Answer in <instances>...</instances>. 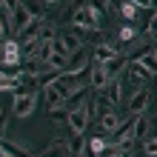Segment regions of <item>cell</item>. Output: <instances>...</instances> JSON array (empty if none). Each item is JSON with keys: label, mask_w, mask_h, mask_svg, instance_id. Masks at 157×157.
Returning <instances> with one entry per match:
<instances>
[{"label": "cell", "mask_w": 157, "mask_h": 157, "mask_svg": "<svg viewBox=\"0 0 157 157\" xmlns=\"http://www.w3.org/2000/svg\"><path fill=\"white\" fill-rule=\"evenodd\" d=\"M71 23H75L80 32H100V17H97V12H94L89 3H83V6L75 9V14H71Z\"/></svg>", "instance_id": "cell-1"}, {"label": "cell", "mask_w": 157, "mask_h": 157, "mask_svg": "<svg viewBox=\"0 0 157 157\" xmlns=\"http://www.w3.org/2000/svg\"><path fill=\"white\" fill-rule=\"evenodd\" d=\"M80 46H83L80 37H77V34H71V32H60L57 37L52 40V49H54V52H60V54H66V57H69V54H75Z\"/></svg>", "instance_id": "cell-2"}, {"label": "cell", "mask_w": 157, "mask_h": 157, "mask_svg": "<svg viewBox=\"0 0 157 157\" xmlns=\"http://www.w3.org/2000/svg\"><path fill=\"white\" fill-rule=\"evenodd\" d=\"M34 106H37V94H34V91H17V94H14L12 109H14L17 117H29L34 112Z\"/></svg>", "instance_id": "cell-3"}, {"label": "cell", "mask_w": 157, "mask_h": 157, "mask_svg": "<svg viewBox=\"0 0 157 157\" xmlns=\"http://www.w3.org/2000/svg\"><path fill=\"white\" fill-rule=\"evenodd\" d=\"M89 103H83V106H77L75 109V112H69V120H66V123H69V128H71V132H75V134H83V132H86V126H89Z\"/></svg>", "instance_id": "cell-4"}, {"label": "cell", "mask_w": 157, "mask_h": 157, "mask_svg": "<svg viewBox=\"0 0 157 157\" xmlns=\"http://www.w3.org/2000/svg\"><path fill=\"white\" fill-rule=\"evenodd\" d=\"M29 23H32L29 6H26V3H14V9H12V34H17L20 29H26Z\"/></svg>", "instance_id": "cell-5"}, {"label": "cell", "mask_w": 157, "mask_h": 157, "mask_svg": "<svg viewBox=\"0 0 157 157\" xmlns=\"http://www.w3.org/2000/svg\"><path fill=\"white\" fill-rule=\"evenodd\" d=\"M86 63H89V52H86V49H77L75 54H69L66 71H69V75H75V77H80L83 71H86Z\"/></svg>", "instance_id": "cell-6"}, {"label": "cell", "mask_w": 157, "mask_h": 157, "mask_svg": "<svg viewBox=\"0 0 157 157\" xmlns=\"http://www.w3.org/2000/svg\"><path fill=\"white\" fill-rule=\"evenodd\" d=\"M20 43L17 40H6L3 43V60H0V66H17L20 63Z\"/></svg>", "instance_id": "cell-7"}, {"label": "cell", "mask_w": 157, "mask_h": 157, "mask_svg": "<svg viewBox=\"0 0 157 157\" xmlns=\"http://www.w3.org/2000/svg\"><path fill=\"white\" fill-rule=\"evenodd\" d=\"M86 91H89V86H77V89L71 91V94L63 100V103H60V109H63L66 114H69V112H75L77 106H83V103H86Z\"/></svg>", "instance_id": "cell-8"}, {"label": "cell", "mask_w": 157, "mask_h": 157, "mask_svg": "<svg viewBox=\"0 0 157 157\" xmlns=\"http://www.w3.org/2000/svg\"><path fill=\"white\" fill-rule=\"evenodd\" d=\"M126 71H128V80H132V86H137V83H146L151 77V71L143 66L140 60H128V66H126Z\"/></svg>", "instance_id": "cell-9"}, {"label": "cell", "mask_w": 157, "mask_h": 157, "mask_svg": "<svg viewBox=\"0 0 157 157\" xmlns=\"http://www.w3.org/2000/svg\"><path fill=\"white\" fill-rule=\"evenodd\" d=\"M43 29V17L40 14H32V23L26 26V29L17 32V37H20V43H29V40H37V34Z\"/></svg>", "instance_id": "cell-10"}, {"label": "cell", "mask_w": 157, "mask_h": 157, "mask_svg": "<svg viewBox=\"0 0 157 157\" xmlns=\"http://www.w3.org/2000/svg\"><path fill=\"white\" fill-rule=\"evenodd\" d=\"M149 100H151L149 89L134 91V94H132V100H128V112H132V114H143V112H146V106H149Z\"/></svg>", "instance_id": "cell-11"}, {"label": "cell", "mask_w": 157, "mask_h": 157, "mask_svg": "<svg viewBox=\"0 0 157 157\" xmlns=\"http://www.w3.org/2000/svg\"><path fill=\"white\" fill-rule=\"evenodd\" d=\"M106 83H109V75H106L103 63H94V60H91V69H89V86H91V89H103Z\"/></svg>", "instance_id": "cell-12"}, {"label": "cell", "mask_w": 157, "mask_h": 157, "mask_svg": "<svg viewBox=\"0 0 157 157\" xmlns=\"http://www.w3.org/2000/svg\"><path fill=\"white\" fill-rule=\"evenodd\" d=\"M128 66V54H117V57H112L109 63H103V69H106V75H109V80H114L120 71H123Z\"/></svg>", "instance_id": "cell-13"}, {"label": "cell", "mask_w": 157, "mask_h": 157, "mask_svg": "<svg viewBox=\"0 0 157 157\" xmlns=\"http://www.w3.org/2000/svg\"><path fill=\"white\" fill-rule=\"evenodd\" d=\"M117 54H120V49H117V46H112V43L94 46V63H109L112 57H117Z\"/></svg>", "instance_id": "cell-14"}, {"label": "cell", "mask_w": 157, "mask_h": 157, "mask_svg": "<svg viewBox=\"0 0 157 157\" xmlns=\"http://www.w3.org/2000/svg\"><path fill=\"white\" fill-rule=\"evenodd\" d=\"M149 128H151L149 117H146V114H137L134 128H132V137H128V140H146V137H149Z\"/></svg>", "instance_id": "cell-15"}, {"label": "cell", "mask_w": 157, "mask_h": 157, "mask_svg": "<svg viewBox=\"0 0 157 157\" xmlns=\"http://www.w3.org/2000/svg\"><path fill=\"white\" fill-rule=\"evenodd\" d=\"M40 157H71V151H69V143H63V140H57L54 146H49Z\"/></svg>", "instance_id": "cell-16"}, {"label": "cell", "mask_w": 157, "mask_h": 157, "mask_svg": "<svg viewBox=\"0 0 157 157\" xmlns=\"http://www.w3.org/2000/svg\"><path fill=\"white\" fill-rule=\"evenodd\" d=\"M0 149H3L9 157H34L32 151H26V149H20V146H14V143H9V140H0Z\"/></svg>", "instance_id": "cell-17"}, {"label": "cell", "mask_w": 157, "mask_h": 157, "mask_svg": "<svg viewBox=\"0 0 157 157\" xmlns=\"http://www.w3.org/2000/svg\"><path fill=\"white\" fill-rule=\"evenodd\" d=\"M103 91H106V97L112 100V106H117V100H120V80H117V77L109 80L106 86H103Z\"/></svg>", "instance_id": "cell-18"}, {"label": "cell", "mask_w": 157, "mask_h": 157, "mask_svg": "<svg viewBox=\"0 0 157 157\" xmlns=\"http://www.w3.org/2000/svg\"><path fill=\"white\" fill-rule=\"evenodd\" d=\"M69 151H71V157L86 154V137H83V134H75V140L69 143Z\"/></svg>", "instance_id": "cell-19"}, {"label": "cell", "mask_w": 157, "mask_h": 157, "mask_svg": "<svg viewBox=\"0 0 157 157\" xmlns=\"http://www.w3.org/2000/svg\"><path fill=\"white\" fill-rule=\"evenodd\" d=\"M23 83V77H12V75H3L0 71V91H9V89H17Z\"/></svg>", "instance_id": "cell-20"}, {"label": "cell", "mask_w": 157, "mask_h": 157, "mask_svg": "<svg viewBox=\"0 0 157 157\" xmlns=\"http://www.w3.org/2000/svg\"><path fill=\"white\" fill-rule=\"evenodd\" d=\"M100 123H103L106 132H114V128L120 126V117H117L114 112H106V114H100Z\"/></svg>", "instance_id": "cell-21"}, {"label": "cell", "mask_w": 157, "mask_h": 157, "mask_svg": "<svg viewBox=\"0 0 157 157\" xmlns=\"http://www.w3.org/2000/svg\"><path fill=\"white\" fill-rule=\"evenodd\" d=\"M66 60H69L66 54H60V52H54V49H52V57H49V66H52L54 71H63V69H66Z\"/></svg>", "instance_id": "cell-22"}, {"label": "cell", "mask_w": 157, "mask_h": 157, "mask_svg": "<svg viewBox=\"0 0 157 157\" xmlns=\"http://www.w3.org/2000/svg\"><path fill=\"white\" fill-rule=\"evenodd\" d=\"M57 34H54V23L52 20H43V29H40V34H37V40H46V43H52Z\"/></svg>", "instance_id": "cell-23"}, {"label": "cell", "mask_w": 157, "mask_h": 157, "mask_svg": "<svg viewBox=\"0 0 157 157\" xmlns=\"http://www.w3.org/2000/svg\"><path fill=\"white\" fill-rule=\"evenodd\" d=\"M137 3H132V0H123V3H120V12H123V17L126 20H132V17H137Z\"/></svg>", "instance_id": "cell-24"}, {"label": "cell", "mask_w": 157, "mask_h": 157, "mask_svg": "<svg viewBox=\"0 0 157 157\" xmlns=\"http://www.w3.org/2000/svg\"><path fill=\"white\" fill-rule=\"evenodd\" d=\"M89 149H91L94 157H100V154L106 151V140H103V137H91V140H89Z\"/></svg>", "instance_id": "cell-25"}, {"label": "cell", "mask_w": 157, "mask_h": 157, "mask_svg": "<svg viewBox=\"0 0 157 157\" xmlns=\"http://www.w3.org/2000/svg\"><path fill=\"white\" fill-rule=\"evenodd\" d=\"M140 63H143V66H146V69L151 71V75H157V54H154V52L143 54V57H140Z\"/></svg>", "instance_id": "cell-26"}, {"label": "cell", "mask_w": 157, "mask_h": 157, "mask_svg": "<svg viewBox=\"0 0 157 157\" xmlns=\"http://www.w3.org/2000/svg\"><path fill=\"white\" fill-rule=\"evenodd\" d=\"M128 40H134V29L132 26H123L120 29V37H117V49H123V43H128Z\"/></svg>", "instance_id": "cell-27"}, {"label": "cell", "mask_w": 157, "mask_h": 157, "mask_svg": "<svg viewBox=\"0 0 157 157\" xmlns=\"http://www.w3.org/2000/svg\"><path fill=\"white\" fill-rule=\"evenodd\" d=\"M146 32H149V37H154V40H157V12L151 14V20H149V29H146Z\"/></svg>", "instance_id": "cell-28"}, {"label": "cell", "mask_w": 157, "mask_h": 157, "mask_svg": "<svg viewBox=\"0 0 157 157\" xmlns=\"http://www.w3.org/2000/svg\"><path fill=\"white\" fill-rule=\"evenodd\" d=\"M146 154H149V157H157V140H146Z\"/></svg>", "instance_id": "cell-29"}, {"label": "cell", "mask_w": 157, "mask_h": 157, "mask_svg": "<svg viewBox=\"0 0 157 157\" xmlns=\"http://www.w3.org/2000/svg\"><path fill=\"white\" fill-rule=\"evenodd\" d=\"M6 114H9V109H0V132L6 128Z\"/></svg>", "instance_id": "cell-30"}, {"label": "cell", "mask_w": 157, "mask_h": 157, "mask_svg": "<svg viewBox=\"0 0 157 157\" xmlns=\"http://www.w3.org/2000/svg\"><path fill=\"white\" fill-rule=\"evenodd\" d=\"M132 3H137L140 9H146V6H151V0H132Z\"/></svg>", "instance_id": "cell-31"}, {"label": "cell", "mask_w": 157, "mask_h": 157, "mask_svg": "<svg viewBox=\"0 0 157 157\" xmlns=\"http://www.w3.org/2000/svg\"><path fill=\"white\" fill-rule=\"evenodd\" d=\"M0 157H9V154H6V151H0Z\"/></svg>", "instance_id": "cell-32"}, {"label": "cell", "mask_w": 157, "mask_h": 157, "mask_svg": "<svg viewBox=\"0 0 157 157\" xmlns=\"http://www.w3.org/2000/svg\"><path fill=\"white\" fill-rule=\"evenodd\" d=\"M46 3H57V0H46Z\"/></svg>", "instance_id": "cell-33"}, {"label": "cell", "mask_w": 157, "mask_h": 157, "mask_svg": "<svg viewBox=\"0 0 157 157\" xmlns=\"http://www.w3.org/2000/svg\"><path fill=\"white\" fill-rule=\"evenodd\" d=\"M0 151H3V149H0Z\"/></svg>", "instance_id": "cell-34"}]
</instances>
